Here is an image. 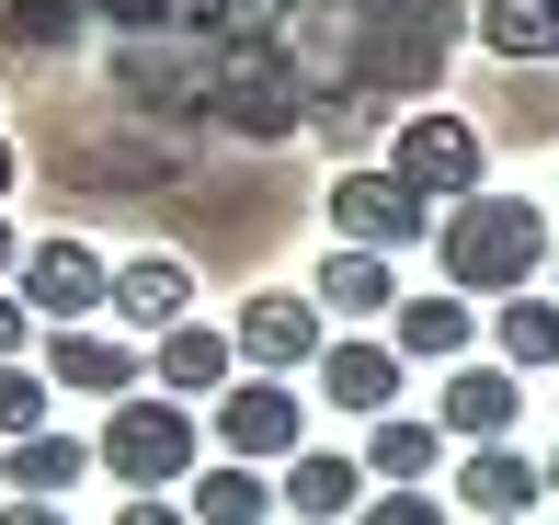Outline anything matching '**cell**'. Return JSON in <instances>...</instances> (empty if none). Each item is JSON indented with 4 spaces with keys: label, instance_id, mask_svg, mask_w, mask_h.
<instances>
[{
    "label": "cell",
    "instance_id": "cell-22",
    "mask_svg": "<svg viewBox=\"0 0 559 525\" xmlns=\"http://www.w3.org/2000/svg\"><path fill=\"white\" fill-rule=\"evenodd\" d=\"M183 514H194V525H263L274 491H263V468L217 457V468H194V480H183Z\"/></svg>",
    "mask_w": 559,
    "mask_h": 525
},
{
    "label": "cell",
    "instance_id": "cell-29",
    "mask_svg": "<svg viewBox=\"0 0 559 525\" xmlns=\"http://www.w3.org/2000/svg\"><path fill=\"white\" fill-rule=\"evenodd\" d=\"M12 274H23V240H12V217H0V286H12Z\"/></svg>",
    "mask_w": 559,
    "mask_h": 525
},
{
    "label": "cell",
    "instance_id": "cell-17",
    "mask_svg": "<svg viewBox=\"0 0 559 525\" xmlns=\"http://www.w3.org/2000/svg\"><path fill=\"white\" fill-rule=\"evenodd\" d=\"M286 514H309V525H354L366 514V457H332V445H309V457L286 468V491H274Z\"/></svg>",
    "mask_w": 559,
    "mask_h": 525
},
{
    "label": "cell",
    "instance_id": "cell-9",
    "mask_svg": "<svg viewBox=\"0 0 559 525\" xmlns=\"http://www.w3.org/2000/svg\"><path fill=\"white\" fill-rule=\"evenodd\" d=\"M35 366H46V389H58V399H138V389H148V355H138L126 332H46Z\"/></svg>",
    "mask_w": 559,
    "mask_h": 525
},
{
    "label": "cell",
    "instance_id": "cell-1",
    "mask_svg": "<svg viewBox=\"0 0 559 525\" xmlns=\"http://www.w3.org/2000/svg\"><path fill=\"white\" fill-rule=\"evenodd\" d=\"M115 23V92L160 127L320 138L366 171L400 115L445 81L456 0H0V58H58Z\"/></svg>",
    "mask_w": 559,
    "mask_h": 525
},
{
    "label": "cell",
    "instance_id": "cell-5",
    "mask_svg": "<svg viewBox=\"0 0 559 525\" xmlns=\"http://www.w3.org/2000/svg\"><path fill=\"white\" fill-rule=\"evenodd\" d=\"M12 297L46 320V332H92V309L115 297V263L92 252L81 229H58V240H23V274H12Z\"/></svg>",
    "mask_w": 559,
    "mask_h": 525
},
{
    "label": "cell",
    "instance_id": "cell-21",
    "mask_svg": "<svg viewBox=\"0 0 559 525\" xmlns=\"http://www.w3.org/2000/svg\"><path fill=\"white\" fill-rule=\"evenodd\" d=\"M491 332H502V366H514V378H559V297H502L491 309Z\"/></svg>",
    "mask_w": 559,
    "mask_h": 525
},
{
    "label": "cell",
    "instance_id": "cell-28",
    "mask_svg": "<svg viewBox=\"0 0 559 525\" xmlns=\"http://www.w3.org/2000/svg\"><path fill=\"white\" fill-rule=\"evenodd\" d=\"M12 183H23V148H12V138H0V206H12Z\"/></svg>",
    "mask_w": 559,
    "mask_h": 525
},
{
    "label": "cell",
    "instance_id": "cell-7",
    "mask_svg": "<svg viewBox=\"0 0 559 525\" xmlns=\"http://www.w3.org/2000/svg\"><path fill=\"white\" fill-rule=\"evenodd\" d=\"M320 217L343 229V252H412V240L435 229V206H423V194L400 183L389 160H366V171H332V194H320Z\"/></svg>",
    "mask_w": 559,
    "mask_h": 525
},
{
    "label": "cell",
    "instance_id": "cell-15",
    "mask_svg": "<svg viewBox=\"0 0 559 525\" xmlns=\"http://www.w3.org/2000/svg\"><path fill=\"white\" fill-rule=\"evenodd\" d=\"M468 343H479V309H468V297H400V309H389V355L400 366H468Z\"/></svg>",
    "mask_w": 559,
    "mask_h": 525
},
{
    "label": "cell",
    "instance_id": "cell-2",
    "mask_svg": "<svg viewBox=\"0 0 559 525\" xmlns=\"http://www.w3.org/2000/svg\"><path fill=\"white\" fill-rule=\"evenodd\" d=\"M435 263H445V297H525L548 274V217L525 194H468L435 217Z\"/></svg>",
    "mask_w": 559,
    "mask_h": 525
},
{
    "label": "cell",
    "instance_id": "cell-18",
    "mask_svg": "<svg viewBox=\"0 0 559 525\" xmlns=\"http://www.w3.org/2000/svg\"><path fill=\"white\" fill-rule=\"evenodd\" d=\"M320 320H377V309H400V274H389V252H320Z\"/></svg>",
    "mask_w": 559,
    "mask_h": 525
},
{
    "label": "cell",
    "instance_id": "cell-19",
    "mask_svg": "<svg viewBox=\"0 0 559 525\" xmlns=\"http://www.w3.org/2000/svg\"><path fill=\"white\" fill-rule=\"evenodd\" d=\"M445 468V434L423 411H389V422H366V480H389V491H423Z\"/></svg>",
    "mask_w": 559,
    "mask_h": 525
},
{
    "label": "cell",
    "instance_id": "cell-13",
    "mask_svg": "<svg viewBox=\"0 0 559 525\" xmlns=\"http://www.w3.org/2000/svg\"><path fill=\"white\" fill-rule=\"evenodd\" d=\"M228 378H240V343H228L217 320H183V332L148 343V389L160 399H217Z\"/></svg>",
    "mask_w": 559,
    "mask_h": 525
},
{
    "label": "cell",
    "instance_id": "cell-16",
    "mask_svg": "<svg viewBox=\"0 0 559 525\" xmlns=\"http://www.w3.org/2000/svg\"><path fill=\"white\" fill-rule=\"evenodd\" d=\"M468 35L502 69H548L559 58V0H468Z\"/></svg>",
    "mask_w": 559,
    "mask_h": 525
},
{
    "label": "cell",
    "instance_id": "cell-8",
    "mask_svg": "<svg viewBox=\"0 0 559 525\" xmlns=\"http://www.w3.org/2000/svg\"><path fill=\"white\" fill-rule=\"evenodd\" d=\"M217 445H228V457H240V468H297V457H309V399H297L286 378H228L217 389Z\"/></svg>",
    "mask_w": 559,
    "mask_h": 525
},
{
    "label": "cell",
    "instance_id": "cell-4",
    "mask_svg": "<svg viewBox=\"0 0 559 525\" xmlns=\"http://www.w3.org/2000/svg\"><path fill=\"white\" fill-rule=\"evenodd\" d=\"M389 171L423 194V206H468V194H491V183H479V171H491V138H479L456 104H423V115H400Z\"/></svg>",
    "mask_w": 559,
    "mask_h": 525
},
{
    "label": "cell",
    "instance_id": "cell-27",
    "mask_svg": "<svg viewBox=\"0 0 559 525\" xmlns=\"http://www.w3.org/2000/svg\"><path fill=\"white\" fill-rule=\"evenodd\" d=\"M0 525H69L58 503H0Z\"/></svg>",
    "mask_w": 559,
    "mask_h": 525
},
{
    "label": "cell",
    "instance_id": "cell-25",
    "mask_svg": "<svg viewBox=\"0 0 559 525\" xmlns=\"http://www.w3.org/2000/svg\"><path fill=\"white\" fill-rule=\"evenodd\" d=\"M115 525H194L183 491H138V503H115Z\"/></svg>",
    "mask_w": 559,
    "mask_h": 525
},
{
    "label": "cell",
    "instance_id": "cell-31",
    "mask_svg": "<svg viewBox=\"0 0 559 525\" xmlns=\"http://www.w3.org/2000/svg\"><path fill=\"white\" fill-rule=\"evenodd\" d=\"M548 297H559V252H548Z\"/></svg>",
    "mask_w": 559,
    "mask_h": 525
},
{
    "label": "cell",
    "instance_id": "cell-23",
    "mask_svg": "<svg viewBox=\"0 0 559 525\" xmlns=\"http://www.w3.org/2000/svg\"><path fill=\"white\" fill-rule=\"evenodd\" d=\"M46 366H0V445H35L46 434Z\"/></svg>",
    "mask_w": 559,
    "mask_h": 525
},
{
    "label": "cell",
    "instance_id": "cell-20",
    "mask_svg": "<svg viewBox=\"0 0 559 525\" xmlns=\"http://www.w3.org/2000/svg\"><path fill=\"white\" fill-rule=\"evenodd\" d=\"M92 468V445L81 434H35V445H0V491H12V503H58L69 480H81Z\"/></svg>",
    "mask_w": 559,
    "mask_h": 525
},
{
    "label": "cell",
    "instance_id": "cell-3",
    "mask_svg": "<svg viewBox=\"0 0 559 525\" xmlns=\"http://www.w3.org/2000/svg\"><path fill=\"white\" fill-rule=\"evenodd\" d=\"M194 411L183 399H115L104 411V434H92V468H115L126 480V503H138V491H183L194 480Z\"/></svg>",
    "mask_w": 559,
    "mask_h": 525
},
{
    "label": "cell",
    "instance_id": "cell-12",
    "mask_svg": "<svg viewBox=\"0 0 559 525\" xmlns=\"http://www.w3.org/2000/svg\"><path fill=\"white\" fill-rule=\"evenodd\" d=\"M104 309L126 320V332H148V343L183 332V320H194V263H183V252H138V263H115V297H104Z\"/></svg>",
    "mask_w": 559,
    "mask_h": 525
},
{
    "label": "cell",
    "instance_id": "cell-26",
    "mask_svg": "<svg viewBox=\"0 0 559 525\" xmlns=\"http://www.w3.org/2000/svg\"><path fill=\"white\" fill-rule=\"evenodd\" d=\"M23 343H35V309H23V297L0 286V366H23Z\"/></svg>",
    "mask_w": 559,
    "mask_h": 525
},
{
    "label": "cell",
    "instance_id": "cell-10",
    "mask_svg": "<svg viewBox=\"0 0 559 525\" xmlns=\"http://www.w3.org/2000/svg\"><path fill=\"white\" fill-rule=\"evenodd\" d=\"M514 411H525V378H514V366H445L435 434H456V445H514Z\"/></svg>",
    "mask_w": 559,
    "mask_h": 525
},
{
    "label": "cell",
    "instance_id": "cell-14",
    "mask_svg": "<svg viewBox=\"0 0 559 525\" xmlns=\"http://www.w3.org/2000/svg\"><path fill=\"white\" fill-rule=\"evenodd\" d=\"M400 378H412V366H400L377 332H332V355H320V399H332V411H366V422H389Z\"/></svg>",
    "mask_w": 559,
    "mask_h": 525
},
{
    "label": "cell",
    "instance_id": "cell-11",
    "mask_svg": "<svg viewBox=\"0 0 559 525\" xmlns=\"http://www.w3.org/2000/svg\"><path fill=\"white\" fill-rule=\"evenodd\" d=\"M456 503H468L479 525H525L548 503V468L525 457V445H468V457H456Z\"/></svg>",
    "mask_w": 559,
    "mask_h": 525
},
{
    "label": "cell",
    "instance_id": "cell-30",
    "mask_svg": "<svg viewBox=\"0 0 559 525\" xmlns=\"http://www.w3.org/2000/svg\"><path fill=\"white\" fill-rule=\"evenodd\" d=\"M548 491H559V445H548Z\"/></svg>",
    "mask_w": 559,
    "mask_h": 525
},
{
    "label": "cell",
    "instance_id": "cell-24",
    "mask_svg": "<svg viewBox=\"0 0 559 525\" xmlns=\"http://www.w3.org/2000/svg\"><path fill=\"white\" fill-rule=\"evenodd\" d=\"M354 525H445V491H377Z\"/></svg>",
    "mask_w": 559,
    "mask_h": 525
},
{
    "label": "cell",
    "instance_id": "cell-6",
    "mask_svg": "<svg viewBox=\"0 0 559 525\" xmlns=\"http://www.w3.org/2000/svg\"><path fill=\"white\" fill-rule=\"evenodd\" d=\"M228 343H240L251 378H297V366L332 355V320H320V297H309V286H251V297H240V320H228Z\"/></svg>",
    "mask_w": 559,
    "mask_h": 525
}]
</instances>
